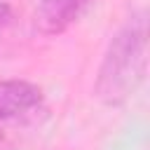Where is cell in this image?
<instances>
[{
    "mask_svg": "<svg viewBox=\"0 0 150 150\" xmlns=\"http://www.w3.org/2000/svg\"><path fill=\"white\" fill-rule=\"evenodd\" d=\"M148 66V19L134 12L129 21L112 35L96 77V96L105 105H120L136 91Z\"/></svg>",
    "mask_w": 150,
    "mask_h": 150,
    "instance_id": "obj_1",
    "label": "cell"
},
{
    "mask_svg": "<svg viewBox=\"0 0 150 150\" xmlns=\"http://www.w3.org/2000/svg\"><path fill=\"white\" fill-rule=\"evenodd\" d=\"M42 103V89L26 80L0 82V122L33 112Z\"/></svg>",
    "mask_w": 150,
    "mask_h": 150,
    "instance_id": "obj_2",
    "label": "cell"
},
{
    "mask_svg": "<svg viewBox=\"0 0 150 150\" xmlns=\"http://www.w3.org/2000/svg\"><path fill=\"white\" fill-rule=\"evenodd\" d=\"M87 0H40L35 9V26L45 35H59L80 16Z\"/></svg>",
    "mask_w": 150,
    "mask_h": 150,
    "instance_id": "obj_3",
    "label": "cell"
},
{
    "mask_svg": "<svg viewBox=\"0 0 150 150\" xmlns=\"http://www.w3.org/2000/svg\"><path fill=\"white\" fill-rule=\"evenodd\" d=\"M0 150H2V134H0Z\"/></svg>",
    "mask_w": 150,
    "mask_h": 150,
    "instance_id": "obj_5",
    "label": "cell"
},
{
    "mask_svg": "<svg viewBox=\"0 0 150 150\" xmlns=\"http://www.w3.org/2000/svg\"><path fill=\"white\" fill-rule=\"evenodd\" d=\"M12 19V7H9V2L7 0H0V28L2 26H7V21Z\"/></svg>",
    "mask_w": 150,
    "mask_h": 150,
    "instance_id": "obj_4",
    "label": "cell"
}]
</instances>
